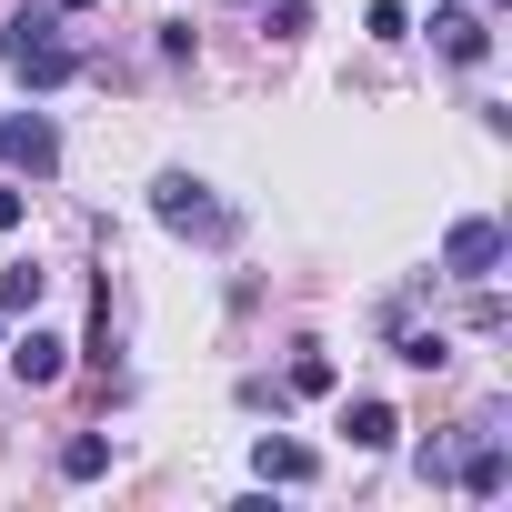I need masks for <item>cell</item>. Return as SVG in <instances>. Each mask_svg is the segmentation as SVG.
Here are the masks:
<instances>
[{"mask_svg":"<svg viewBox=\"0 0 512 512\" xmlns=\"http://www.w3.org/2000/svg\"><path fill=\"white\" fill-rule=\"evenodd\" d=\"M0 61H11L31 91H61V81H81V51L61 41V21H51V11H11V21H0Z\"/></svg>","mask_w":512,"mask_h":512,"instance_id":"1","label":"cell"},{"mask_svg":"<svg viewBox=\"0 0 512 512\" xmlns=\"http://www.w3.org/2000/svg\"><path fill=\"white\" fill-rule=\"evenodd\" d=\"M151 211H161L181 241H231V211H221V201H211V181H191V171H161Z\"/></svg>","mask_w":512,"mask_h":512,"instance_id":"2","label":"cell"},{"mask_svg":"<svg viewBox=\"0 0 512 512\" xmlns=\"http://www.w3.org/2000/svg\"><path fill=\"white\" fill-rule=\"evenodd\" d=\"M442 272H452V282H492V272H502V221H452Z\"/></svg>","mask_w":512,"mask_h":512,"instance_id":"3","label":"cell"},{"mask_svg":"<svg viewBox=\"0 0 512 512\" xmlns=\"http://www.w3.org/2000/svg\"><path fill=\"white\" fill-rule=\"evenodd\" d=\"M0 151H11V161H21L31 181H51V171H61V131H51L41 111H21V121H0Z\"/></svg>","mask_w":512,"mask_h":512,"instance_id":"4","label":"cell"},{"mask_svg":"<svg viewBox=\"0 0 512 512\" xmlns=\"http://www.w3.org/2000/svg\"><path fill=\"white\" fill-rule=\"evenodd\" d=\"M11 372H21V382H31V392H51V382H61V372H71V342H61V332H41V322H31V332H21V342H11Z\"/></svg>","mask_w":512,"mask_h":512,"instance_id":"5","label":"cell"},{"mask_svg":"<svg viewBox=\"0 0 512 512\" xmlns=\"http://www.w3.org/2000/svg\"><path fill=\"white\" fill-rule=\"evenodd\" d=\"M251 472H262V482H312V472H322V452H312V442H292V432H262V442H251Z\"/></svg>","mask_w":512,"mask_h":512,"instance_id":"6","label":"cell"},{"mask_svg":"<svg viewBox=\"0 0 512 512\" xmlns=\"http://www.w3.org/2000/svg\"><path fill=\"white\" fill-rule=\"evenodd\" d=\"M432 31H442V61H462V71H472V61H492V21H482V11H462V0H452Z\"/></svg>","mask_w":512,"mask_h":512,"instance_id":"7","label":"cell"},{"mask_svg":"<svg viewBox=\"0 0 512 512\" xmlns=\"http://www.w3.org/2000/svg\"><path fill=\"white\" fill-rule=\"evenodd\" d=\"M452 482H462V492H472V502H492V492H502V482H512V462H502V442H492V432H472V452H462V462H452Z\"/></svg>","mask_w":512,"mask_h":512,"instance_id":"8","label":"cell"},{"mask_svg":"<svg viewBox=\"0 0 512 512\" xmlns=\"http://www.w3.org/2000/svg\"><path fill=\"white\" fill-rule=\"evenodd\" d=\"M392 432H402L392 402H342V442H352V452H392Z\"/></svg>","mask_w":512,"mask_h":512,"instance_id":"9","label":"cell"},{"mask_svg":"<svg viewBox=\"0 0 512 512\" xmlns=\"http://www.w3.org/2000/svg\"><path fill=\"white\" fill-rule=\"evenodd\" d=\"M61 472H71V482H101V472H111V432H81V442H61Z\"/></svg>","mask_w":512,"mask_h":512,"instance_id":"10","label":"cell"},{"mask_svg":"<svg viewBox=\"0 0 512 512\" xmlns=\"http://www.w3.org/2000/svg\"><path fill=\"white\" fill-rule=\"evenodd\" d=\"M392 352H402L412 372H442V362H452V342H442V332H392Z\"/></svg>","mask_w":512,"mask_h":512,"instance_id":"11","label":"cell"},{"mask_svg":"<svg viewBox=\"0 0 512 512\" xmlns=\"http://www.w3.org/2000/svg\"><path fill=\"white\" fill-rule=\"evenodd\" d=\"M262 31H272V41H302V31H312V0H262Z\"/></svg>","mask_w":512,"mask_h":512,"instance_id":"12","label":"cell"},{"mask_svg":"<svg viewBox=\"0 0 512 512\" xmlns=\"http://www.w3.org/2000/svg\"><path fill=\"white\" fill-rule=\"evenodd\" d=\"M282 392H312V402H322V392H332V352H292V382H282Z\"/></svg>","mask_w":512,"mask_h":512,"instance_id":"13","label":"cell"},{"mask_svg":"<svg viewBox=\"0 0 512 512\" xmlns=\"http://www.w3.org/2000/svg\"><path fill=\"white\" fill-rule=\"evenodd\" d=\"M0 312H41V272H31V262L0 272Z\"/></svg>","mask_w":512,"mask_h":512,"instance_id":"14","label":"cell"},{"mask_svg":"<svg viewBox=\"0 0 512 512\" xmlns=\"http://www.w3.org/2000/svg\"><path fill=\"white\" fill-rule=\"evenodd\" d=\"M362 31H372V41H402L412 21H402V0H372V11H362Z\"/></svg>","mask_w":512,"mask_h":512,"instance_id":"15","label":"cell"},{"mask_svg":"<svg viewBox=\"0 0 512 512\" xmlns=\"http://www.w3.org/2000/svg\"><path fill=\"white\" fill-rule=\"evenodd\" d=\"M21 221H31V191H21V181H0V231H21Z\"/></svg>","mask_w":512,"mask_h":512,"instance_id":"16","label":"cell"},{"mask_svg":"<svg viewBox=\"0 0 512 512\" xmlns=\"http://www.w3.org/2000/svg\"><path fill=\"white\" fill-rule=\"evenodd\" d=\"M61 11H91V0H61Z\"/></svg>","mask_w":512,"mask_h":512,"instance_id":"17","label":"cell"},{"mask_svg":"<svg viewBox=\"0 0 512 512\" xmlns=\"http://www.w3.org/2000/svg\"><path fill=\"white\" fill-rule=\"evenodd\" d=\"M442 11H452V0H442Z\"/></svg>","mask_w":512,"mask_h":512,"instance_id":"18","label":"cell"},{"mask_svg":"<svg viewBox=\"0 0 512 512\" xmlns=\"http://www.w3.org/2000/svg\"><path fill=\"white\" fill-rule=\"evenodd\" d=\"M0 322H11V312H0Z\"/></svg>","mask_w":512,"mask_h":512,"instance_id":"19","label":"cell"}]
</instances>
